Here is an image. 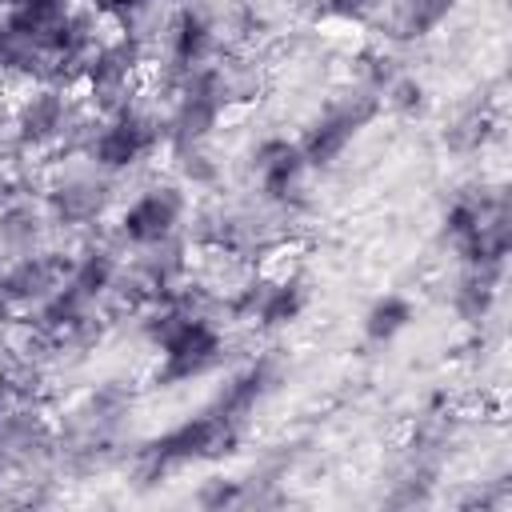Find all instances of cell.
I'll return each mask as SVG.
<instances>
[{"mask_svg": "<svg viewBox=\"0 0 512 512\" xmlns=\"http://www.w3.org/2000/svg\"><path fill=\"white\" fill-rule=\"evenodd\" d=\"M160 144H164L160 112L140 108L136 100L116 112L88 116L84 124V160L104 176H124L140 168L148 156L160 152Z\"/></svg>", "mask_w": 512, "mask_h": 512, "instance_id": "1", "label": "cell"}, {"mask_svg": "<svg viewBox=\"0 0 512 512\" xmlns=\"http://www.w3.org/2000/svg\"><path fill=\"white\" fill-rule=\"evenodd\" d=\"M188 216V192L176 180H152L112 212V236L120 248L144 252L180 236Z\"/></svg>", "mask_w": 512, "mask_h": 512, "instance_id": "2", "label": "cell"}, {"mask_svg": "<svg viewBox=\"0 0 512 512\" xmlns=\"http://www.w3.org/2000/svg\"><path fill=\"white\" fill-rule=\"evenodd\" d=\"M88 112L80 108V96H68V84L56 80H40V84H24V96L12 104V140L24 152H48L60 148L68 132L84 128Z\"/></svg>", "mask_w": 512, "mask_h": 512, "instance_id": "3", "label": "cell"}, {"mask_svg": "<svg viewBox=\"0 0 512 512\" xmlns=\"http://www.w3.org/2000/svg\"><path fill=\"white\" fill-rule=\"evenodd\" d=\"M236 436H240V432H236L228 420H220L212 408H208V412H196V416L172 424L168 432H160V436L148 444L144 468H148V476L156 480V476H164V472H172V468L204 464V460L228 452V444H232Z\"/></svg>", "mask_w": 512, "mask_h": 512, "instance_id": "4", "label": "cell"}, {"mask_svg": "<svg viewBox=\"0 0 512 512\" xmlns=\"http://www.w3.org/2000/svg\"><path fill=\"white\" fill-rule=\"evenodd\" d=\"M380 112V96L376 92H356V96H344L336 104H328L308 128L304 136L296 140L308 168H332L348 148L352 140L368 128V120Z\"/></svg>", "mask_w": 512, "mask_h": 512, "instance_id": "5", "label": "cell"}, {"mask_svg": "<svg viewBox=\"0 0 512 512\" xmlns=\"http://www.w3.org/2000/svg\"><path fill=\"white\" fill-rule=\"evenodd\" d=\"M64 280H68V256H60V252L36 248V252L8 256L0 268V312L4 316H28Z\"/></svg>", "mask_w": 512, "mask_h": 512, "instance_id": "6", "label": "cell"}, {"mask_svg": "<svg viewBox=\"0 0 512 512\" xmlns=\"http://www.w3.org/2000/svg\"><path fill=\"white\" fill-rule=\"evenodd\" d=\"M160 44H164V60H160V64H164L168 80H176V76H184V72H192V68L216 60V48H220V40H216V20H212L196 0H188V4H180V8H168Z\"/></svg>", "mask_w": 512, "mask_h": 512, "instance_id": "7", "label": "cell"}, {"mask_svg": "<svg viewBox=\"0 0 512 512\" xmlns=\"http://www.w3.org/2000/svg\"><path fill=\"white\" fill-rule=\"evenodd\" d=\"M308 172L312 168H308L300 144L288 140V136H268L252 148V180H256L260 200L272 204V208L296 204V196L304 192Z\"/></svg>", "mask_w": 512, "mask_h": 512, "instance_id": "8", "label": "cell"}, {"mask_svg": "<svg viewBox=\"0 0 512 512\" xmlns=\"http://www.w3.org/2000/svg\"><path fill=\"white\" fill-rule=\"evenodd\" d=\"M112 204V176L96 172L88 164V172H76V176H64L48 188L44 196V212H48V224L52 228H92L96 220H104Z\"/></svg>", "mask_w": 512, "mask_h": 512, "instance_id": "9", "label": "cell"}, {"mask_svg": "<svg viewBox=\"0 0 512 512\" xmlns=\"http://www.w3.org/2000/svg\"><path fill=\"white\" fill-rule=\"evenodd\" d=\"M124 280V260H120V244H84L76 256H68V284L88 296L92 304L112 300V292Z\"/></svg>", "mask_w": 512, "mask_h": 512, "instance_id": "10", "label": "cell"}, {"mask_svg": "<svg viewBox=\"0 0 512 512\" xmlns=\"http://www.w3.org/2000/svg\"><path fill=\"white\" fill-rule=\"evenodd\" d=\"M268 388H272V364H268V360H252L248 368H240V372L220 388L212 412H216L220 420H228V424L240 432V424L256 412V404L264 400Z\"/></svg>", "mask_w": 512, "mask_h": 512, "instance_id": "11", "label": "cell"}, {"mask_svg": "<svg viewBox=\"0 0 512 512\" xmlns=\"http://www.w3.org/2000/svg\"><path fill=\"white\" fill-rule=\"evenodd\" d=\"M44 228H48V212L44 204H32L24 196L8 200L0 208V252L4 256H20V252H36L44 248Z\"/></svg>", "mask_w": 512, "mask_h": 512, "instance_id": "12", "label": "cell"}, {"mask_svg": "<svg viewBox=\"0 0 512 512\" xmlns=\"http://www.w3.org/2000/svg\"><path fill=\"white\" fill-rule=\"evenodd\" d=\"M76 12V0H4L0 20L8 28H16L28 40H44L60 20H68Z\"/></svg>", "mask_w": 512, "mask_h": 512, "instance_id": "13", "label": "cell"}, {"mask_svg": "<svg viewBox=\"0 0 512 512\" xmlns=\"http://www.w3.org/2000/svg\"><path fill=\"white\" fill-rule=\"evenodd\" d=\"M500 268H464L460 272V284L452 292V308L460 320L468 324H480L488 320L492 304H496V292H500Z\"/></svg>", "mask_w": 512, "mask_h": 512, "instance_id": "14", "label": "cell"}, {"mask_svg": "<svg viewBox=\"0 0 512 512\" xmlns=\"http://www.w3.org/2000/svg\"><path fill=\"white\" fill-rule=\"evenodd\" d=\"M416 320V304L404 292H384L364 312V340L368 344H392L400 332H408Z\"/></svg>", "mask_w": 512, "mask_h": 512, "instance_id": "15", "label": "cell"}, {"mask_svg": "<svg viewBox=\"0 0 512 512\" xmlns=\"http://www.w3.org/2000/svg\"><path fill=\"white\" fill-rule=\"evenodd\" d=\"M456 8H460V0H396V8H392V36L396 40H424Z\"/></svg>", "mask_w": 512, "mask_h": 512, "instance_id": "16", "label": "cell"}, {"mask_svg": "<svg viewBox=\"0 0 512 512\" xmlns=\"http://www.w3.org/2000/svg\"><path fill=\"white\" fill-rule=\"evenodd\" d=\"M424 104H428V88H424L416 76L396 72V76L380 88V108H392V112H400V116H416Z\"/></svg>", "mask_w": 512, "mask_h": 512, "instance_id": "17", "label": "cell"}, {"mask_svg": "<svg viewBox=\"0 0 512 512\" xmlns=\"http://www.w3.org/2000/svg\"><path fill=\"white\" fill-rule=\"evenodd\" d=\"M372 8H376V0H324V12L332 20H348V24L364 20Z\"/></svg>", "mask_w": 512, "mask_h": 512, "instance_id": "18", "label": "cell"}, {"mask_svg": "<svg viewBox=\"0 0 512 512\" xmlns=\"http://www.w3.org/2000/svg\"><path fill=\"white\" fill-rule=\"evenodd\" d=\"M4 472H8V444L0 440V480H4Z\"/></svg>", "mask_w": 512, "mask_h": 512, "instance_id": "19", "label": "cell"}, {"mask_svg": "<svg viewBox=\"0 0 512 512\" xmlns=\"http://www.w3.org/2000/svg\"><path fill=\"white\" fill-rule=\"evenodd\" d=\"M156 8H180V4H188V0H152Z\"/></svg>", "mask_w": 512, "mask_h": 512, "instance_id": "20", "label": "cell"}]
</instances>
